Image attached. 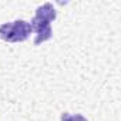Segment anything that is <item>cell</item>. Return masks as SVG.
Here are the masks:
<instances>
[{
	"label": "cell",
	"instance_id": "obj_1",
	"mask_svg": "<svg viewBox=\"0 0 121 121\" xmlns=\"http://www.w3.org/2000/svg\"><path fill=\"white\" fill-rule=\"evenodd\" d=\"M31 33L30 23L24 20H16L12 23H4L0 26V37L9 43L24 41Z\"/></svg>",
	"mask_w": 121,
	"mask_h": 121
},
{
	"label": "cell",
	"instance_id": "obj_5",
	"mask_svg": "<svg viewBox=\"0 0 121 121\" xmlns=\"http://www.w3.org/2000/svg\"><path fill=\"white\" fill-rule=\"evenodd\" d=\"M61 121H70V114H69V112H63Z\"/></svg>",
	"mask_w": 121,
	"mask_h": 121
},
{
	"label": "cell",
	"instance_id": "obj_3",
	"mask_svg": "<svg viewBox=\"0 0 121 121\" xmlns=\"http://www.w3.org/2000/svg\"><path fill=\"white\" fill-rule=\"evenodd\" d=\"M36 17H40V19H43V20H46V22H48V23H50V22L56 20L57 13H56V10H54L53 4L46 3V4L40 6V7L36 10Z\"/></svg>",
	"mask_w": 121,
	"mask_h": 121
},
{
	"label": "cell",
	"instance_id": "obj_4",
	"mask_svg": "<svg viewBox=\"0 0 121 121\" xmlns=\"http://www.w3.org/2000/svg\"><path fill=\"white\" fill-rule=\"evenodd\" d=\"M70 121H87L83 115L80 114H76V115H70Z\"/></svg>",
	"mask_w": 121,
	"mask_h": 121
},
{
	"label": "cell",
	"instance_id": "obj_2",
	"mask_svg": "<svg viewBox=\"0 0 121 121\" xmlns=\"http://www.w3.org/2000/svg\"><path fill=\"white\" fill-rule=\"evenodd\" d=\"M31 31H36V39H34V44H40L46 40H48L51 37V27L50 23L40 19V17H33L31 23H30Z\"/></svg>",
	"mask_w": 121,
	"mask_h": 121
}]
</instances>
